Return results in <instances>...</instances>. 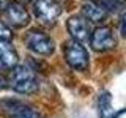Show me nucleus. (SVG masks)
I'll return each instance as SVG.
<instances>
[{"instance_id": "nucleus-1", "label": "nucleus", "mask_w": 126, "mask_h": 118, "mask_svg": "<svg viewBox=\"0 0 126 118\" xmlns=\"http://www.w3.org/2000/svg\"><path fill=\"white\" fill-rule=\"evenodd\" d=\"M8 84L14 91L22 94H32L36 91L39 87L35 69H32L27 65H16L11 69V74L8 77Z\"/></svg>"}, {"instance_id": "nucleus-2", "label": "nucleus", "mask_w": 126, "mask_h": 118, "mask_svg": "<svg viewBox=\"0 0 126 118\" xmlns=\"http://www.w3.org/2000/svg\"><path fill=\"white\" fill-rule=\"evenodd\" d=\"M33 13L43 25L52 27L62 14V6L58 0H35Z\"/></svg>"}, {"instance_id": "nucleus-3", "label": "nucleus", "mask_w": 126, "mask_h": 118, "mask_svg": "<svg viewBox=\"0 0 126 118\" xmlns=\"http://www.w3.org/2000/svg\"><path fill=\"white\" fill-rule=\"evenodd\" d=\"M0 113L8 118H43V115L35 107L17 99L0 101Z\"/></svg>"}, {"instance_id": "nucleus-4", "label": "nucleus", "mask_w": 126, "mask_h": 118, "mask_svg": "<svg viewBox=\"0 0 126 118\" xmlns=\"http://www.w3.org/2000/svg\"><path fill=\"white\" fill-rule=\"evenodd\" d=\"M63 55H65L66 63L76 71H84L88 68V54H87L85 47L82 46V43L76 41V39L65 43Z\"/></svg>"}, {"instance_id": "nucleus-5", "label": "nucleus", "mask_w": 126, "mask_h": 118, "mask_svg": "<svg viewBox=\"0 0 126 118\" xmlns=\"http://www.w3.org/2000/svg\"><path fill=\"white\" fill-rule=\"evenodd\" d=\"M25 46L29 50L38 55H44V57L52 55L55 50V44L52 38L41 30H30L25 35Z\"/></svg>"}, {"instance_id": "nucleus-6", "label": "nucleus", "mask_w": 126, "mask_h": 118, "mask_svg": "<svg viewBox=\"0 0 126 118\" xmlns=\"http://www.w3.org/2000/svg\"><path fill=\"white\" fill-rule=\"evenodd\" d=\"M3 17H5L6 25L13 27V29H22V27L29 25V22H30L29 11L19 2L6 3L5 10H3Z\"/></svg>"}, {"instance_id": "nucleus-7", "label": "nucleus", "mask_w": 126, "mask_h": 118, "mask_svg": "<svg viewBox=\"0 0 126 118\" xmlns=\"http://www.w3.org/2000/svg\"><path fill=\"white\" fill-rule=\"evenodd\" d=\"M90 44L96 52H106V50L113 49L117 44L115 35H113L112 29L109 27H98L96 30L92 31L90 36Z\"/></svg>"}, {"instance_id": "nucleus-8", "label": "nucleus", "mask_w": 126, "mask_h": 118, "mask_svg": "<svg viewBox=\"0 0 126 118\" xmlns=\"http://www.w3.org/2000/svg\"><path fill=\"white\" fill-rule=\"evenodd\" d=\"M66 27H68L69 35L76 39V41H79V43L90 41L92 30H90L88 19H85L84 16H80V14L71 16V17L68 19V22H66Z\"/></svg>"}, {"instance_id": "nucleus-9", "label": "nucleus", "mask_w": 126, "mask_h": 118, "mask_svg": "<svg viewBox=\"0 0 126 118\" xmlns=\"http://www.w3.org/2000/svg\"><path fill=\"white\" fill-rule=\"evenodd\" d=\"M17 65V52L8 39H0V71L13 69Z\"/></svg>"}, {"instance_id": "nucleus-10", "label": "nucleus", "mask_w": 126, "mask_h": 118, "mask_svg": "<svg viewBox=\"0 0 126 118\" xmlns=\"http://www.w3.org/2000/svg\"><path fill=\"white\" fill-rule=\"evenodd\" d=\"M82 16L92 22H102L107 16V11L96 2H87L82 5Z\"/></svg>"}, {"instance_id": "nucleus-11", "label": "nucleus", "mask_w": 126, "mask_h": 118, "mask_svg": "<svg viewBox=\"0 0 126 118\" xmlns=\"http://www.w3.org/2000/svg\"><path fill=\"white\" fill-rule=\"evenodd\" d=\"M99 113H101V118H109V115L112 113V104H110L109 93H102L99 98Z\"/></svg>"}, {"instance_id": "nucleus-12", "label": "nucleus", "mask_w": 126, "mask_h": 118, "mask_svg": "<svg viewBox=\"0 0 126 118\" xmlns=\"http://www.w3.org/2000/svg\"><path fill=\"white\" fill-rule=\"evenodd\" d=\"M11 38V30L8 29L6 24L0 22V39H10Z\"/></svg>"}, {"instance_id": "nucleus-13", "label": "nucleus", "mask_w": 126, "mask_h": 118, "mask_svg": "<svg viewBox=\"0 0 126 118\" xmlns=\"http://www.w3.org/2000/svg\"><path fill=\"white\" fill-rule=\"evenodd\" d=\"M120 31H121V36L126 38V11L121 17V24H120Z\"/></svg>"}, {"instance_id": "nucleus-14", "label": "nucleus", "mask_w": 126, "mask_h": 118, "mask_svg": "<svg viewBox=\"0 0 126 118\" xmlns=\"http://www.w3.org/2000/svg\"><path fill=\"white\" fill-rule=\"evenodd\" d=\"M5 6H6V0H0V13H3Z\"/></svg>"}, {"instance_id": "nucleus-15", "label": "nucleus", "mask_w": 126, "mask_h": 118, "mask_svg": "<svg viewBox=\"0 0 126 118\" xmlns=\"http://www.w3.org/2000/svg\"><path fill=\"white\" fill-rule=\"evenodd\" d=\"M5 85H6V80H5V79H3L2 76H0V90L5 88Z\"/></svg>"}, {"instance_id": "nucleus-16", "label": "nucleus", "mask_w": 126, "mask_h": 118, "mask_svg": "<svg viewBox=\"0 0 126 118\" xmlns=\"http://www.w3.org/2000/svg\"><path fill=\"white\" fill-rule=\"evenodd\" d=\"M24 2H33V0H24Z\"/></svg>"}, {"instance_id": "nucleus-17", "label": "nucleus", "mask_w": 126, "mask_h": 118, "mask_svg": "<svg viewBox=\"0 0 126 118\" xmlns=\"http://www.w3.org/2000/svg\"><path fill=\"white\" fill-rule=\"evenodd\" d=\"M90 2H96V0H90Z\"/></svg>"}]
</instances>
